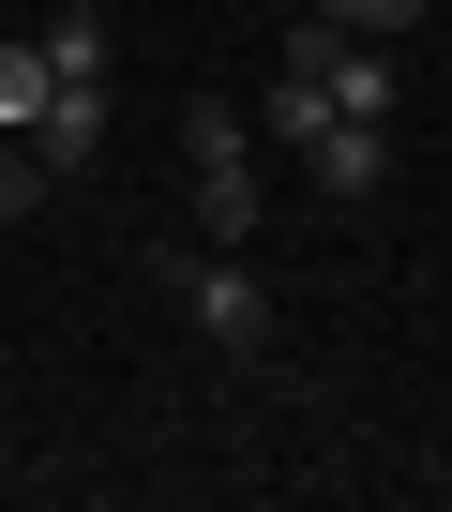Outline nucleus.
<instances>
[{
  "mask_svg": "<svg viewBox=\"0 0 452 512\" xmlns=\"http://www.w3.org/2000/svg\"><path fill=\"white\" fill-rule=\"evenodd\" d=\"M31 151H46V181H91V151H106V91H61Z\"/></svg>",
  "mask_w": 452,
  "mask_h": 512,
  "instance_id": "obj_5",
  "label": "nucleus"
},
{
  "mask_svg": "<svg viewBox=\"0 0 452 512\" xmlns=\"http://www.w3.org/2000/svg\"><path fill=\"white\" fill-rule=\"evenodd\" d=\"M151 287H166L211 347H272V287H257L242 241H151Z\"/></svg>",
  "mask_w": 452,
  "mask_h": 512,
  "instance_id": "obj_1",
  "label": "nucleus"
},
{
  "mask_svg": "<svg viewBox=\"0 0 452 512\" xmlns=\"http://www.w3.org/2000/svg\"><path fill=\"white\" fill-rule=\"evenodd\" d=\"M302 166H317V196H377L392 181V121H317Z\"/></svg>",
  "mask_w": 452,
  "mask_h": 512,
  "instance_id": "obj_3",
  "label": "nucleus"
},
{
  "mask_svg": "<svg viewBox=\"0 0 452 512\" xmlns=\"http://www.w3.org/2000/svg\"><path fill=\"white\" fill-rule=\"evenodd\" d=\"M317 121H347V106H332L317 76H287V61H272V91H257V136H287V151H302Z\"/></svg>",
  "mask_w": 452,
  "mask_h": 512,
  "instance_id": "obj_7",
  "label": "nucleus"
},
{
  "mask_svg": "<svg viewBox=\"0 0 452 512\" xmlns=\"http://www.w3.org/2000/svg\"><path fill=\"white\" fill-rule=\"evenodd\" d=\"M302 16H332V31H377V46H407V31H422V0H302Z\"/></svg>",
  "mask_w": 452,
  "mask_h": 512,
  "instance_id": "obj_8",
  "label": "nucleus"
},
{
  "mask_svg": "<svg viewBox=\"0 0 452 512\" xmlns=\"http://www.w3.org/2000/svg\"><path fill=\"white\" fill-rule=\"evenodd\" d=\"M0 151H16V136H0Z\"/></svg>",
  "mask_w": 452,
  "mask_h": 512,
  "instance_id": "obj_9",
  "label": "nucleus"
},
{
  "mask_svg": "<svg viewBox=\"0 0 452 512\" xmlns=\"http://www.w3.org/2000/svg\"><path fill=\"white\" fill-rule=\"evenodd\" d=\"M46 106H61V76H46V31H0V136H46Z\"/></svg>",
  "mask_w": 452,
  "mask_h": 512,
  "instance_id": "obj_4",
  "label": "nucleus"
},
{
  "mask_svg": "<svg viewBox=\"0 0 452 512\" xmlns=\"http://www.w3.org/2000/svg\"><path fill=\"white\" fill-rule=\"evenodd\" d=\"M181 181H196V226H211V241H242V226H257V121L226 106V91L181 106Z\"/></svg>",
  "mask_w": 452,
  "mask_h": 512,
  "instance_id": "obj_2",
  "label": "nucleus"
},
{
  "mask_svg": "<svg viewBox=\"0 0 452 512\" xmlns=\"http://www.w3.org/2000/svg\"><path fill=\"white\" fill-rule=\"evenodd\" d=\"M46 76H61V91H106V16L61 0V16H46Z\"/></svg>",
  "mask_w": 452,
  "mask_h": 512,
  "instance_id": "obj_6",
  "label": "nucleus"
}]
</instances>
